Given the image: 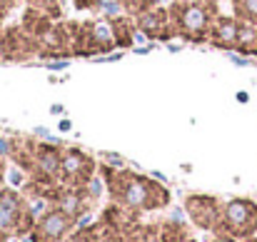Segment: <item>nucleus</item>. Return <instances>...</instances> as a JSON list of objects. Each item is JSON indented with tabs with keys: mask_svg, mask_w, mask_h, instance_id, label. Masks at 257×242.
<instances>
[{
	"mask_svg": "<svg viewBox=\"0 0 257 242\" xmlns=\"http://www.w3.org/2000/svg\"><path fill=\"white\" fill-rule=\"evenodd\" d=\"M20 3H23V0H0V20H5Z\"/></svg>",
	"mask_w": 257,
	"mask_h": 242,
	"instance_id": "412c9836",
	"label": "nucleus"
},
{
	"mask_svg": "<svg viewBox=\"0 0 257 242\" xmlns=\"http://www.w3.org/2000/svg\"><path fill=\"white\" fill-rule=\"evenodd\" d=\"M217 232H225L235 240H247L257 235V202L250 197H230L222 202V217Z\"/></svg>",
	"mask_w": 257,
	"mask_h": 242,
	"instance_id": "423d86ee",
	"label": "nucleus"
},
{
	"mask_svg": "<svg viewBox=\"0 0 257 242\" xmlns=\"http://www.w3.org/2000/svg\"><path fill=\"white\" fill-rule=\"evenodd\" d=\"M135 28L138 33H143L148 40H158V43H168L175 40V28H172L170 20V10L163 8V5H155L150 10H145L143 15L135 18Z\"/></svg>",
	"mask_w": 257,
	"mask_h": 242,
	"instance_id": "9d476101",
	"label": "nucleus"
},
{
	"mask_svg": "<svg viewBox=\"0 0 257 242\" xmlns=\"http://www.w3.org/2000/svg\"><path fill=\"white\" fill-rule=\"evenodd\" d=\"M20 25L30 33V35H35V38H45L50 30H53V18L45 13V10H40V8H33V5H25V10H23V18H20Z\"/></svg>",
	"mask_w": 257,
	"mask_h": 242,
	"instance_id": "ddd939ff",
	"label": "nucleus"
},
{
	"mask_svg": "<svg viewBox=\"0 0 257 242\" xmlns=\"http://www.w3.org/2000/svg\"><path fill=\"white\" fill-rule=\"evenodd\" d=\"M187 242H197V240H195V237H190V240H187Z\"/></svg>",
	"mask_w": 257,
	"mask_h": 242,
	"instance_id": "bb28decb",
	"label": "nucleus"
},
{
	"mask_svg": "<svg viewBox=\"0 0 257 242\" xmlns=\"http://www.w3.org/2000/svg\"><path fill=\"white\" fill-rule=\"evenodd\" d=\"M80 227V217L63 205H48L28 235L30 242H65Z\"/></svg>",
	"mask_w": 257,
	"mask_h": 242,
	"instance_id": "39448f33",
	"label": "nucleus"
},
{
	"mask_svg": "<svg viewBox=\"0 0 257 242\" xmlns=\"http://www.w3.org/2000/svg\"><path fill=\"white\" fill-rule=\"evenodd\" d=\"M40 50H43V40L30 35L20 23L3 28L0 60H5V63H28V60L40 58Z\"/></svg>",
	"mask_w": 257,
	"mask_h": 242,
	"instance_id": "0eeeda50",
	"label": "nucleus"
},
{
	"mask_svg": "<svg viewBox=\"0 0 257 242\" xmlns=\"http://www.w3.org/2000/svg\"><path fill=\"white\" fill-rule=\"evenodd\" d=\"M5 172H8V162H5V155L0 153V187H5Z\"/></svg>",
	"mask_w": 257,
	"mask_h": 242,
	"instance_id": "4be33fe9",
	"label": "nucleus"
},
{
	"mask_svg": "<svg viewBox=\"0 0 257 242\" xmlns=\"http://www.w3.org/2000/svg\"><path fill=\"white\" fill-rule=\"evenodd\" d=\"M117 5L122 8V13H125V15L138 18V15H143L145 10H150V8L160 5V0H117Z\"/></svg>",
	"mask_w": 257,
	"mask_h": 242,
	"instance_id": "a211bd4d",
	"label": "nucleus"
},
{
	"mask_svg": "<svg viewBox=\"0 0 257 242\" xmlns=\"http://www.w3.org/2000/svg\"><path fill=\"white\" fill-rule=\"evenodd\" d=\"M182 210L187 220L202 232H217L222 217V202L215 195H187L182 200Z\"/></svg>",
	"mask_w": 257,
	"mask_h": 242,
	"instance_id": "1a4fd4ad",
	"label": "nucleus"
},
{
	"mask_svg": "<svg viewBox=\"0 0 257 242\" xmlns=\"http://www.w3.org/2000/svg\"><path fill=\"white\" fill-rule=\"evenodd\" d=\"M175 35L187 43H207L220 15L217 0H172L168 5Z\"/></svg>",
	"mask_w": 257,
	"mask_h": 242,
	"instance_id": "f03ea898",
	"label": "nucleus"
},
{
	"mask_svg": "<svg viewBox=\"0 0 257 242\" xmlns=\"http://www.w3.org/2000/svg\"><path fill=\"white\" fill-rule=\"evenodd\" d=\"M70 35H73V58H90L100 53H110L117 48L110 18H95V20H68Z\"/></svg>",
	"mask_w": 257,
	"mask_h": 242,
	"instance_id": "7ed1b4c3",
	"label": "nucleus"
},
{
	"mask_svg": "<svg viewBox=\"0 0 257 242\" xmlns=\"http://www.w3.org/2000/svg\"><path fill=\"white\" fill-rule=\"evenodd\" d=\"M65 242H100V225H97V222L83 225V227H78Z\"/></svg>",
	"mask_w": 257,
	"mask_h": 242,
	"instance_id": "6ab92c4d",
	"label": "nucleus"
},
{
	"mask_svg": "<svg viewBox=\"0 0 257 242\" xmlns=\"http://www.w3.org/2000/svg\"><path fill=\"white\" fill-rule=\"evenodd\" d=\"M18 242H30V240H18Z\"/></svg>",
	"mask_w": 257,
	"mask_h": 242,
	"instance_id": "cd10ccee",
	"label": "nucleus"
},
{
	"mask_svg": "<svg viewBox=\"0 0 257 242\" xmlns=\"http://www.w3.org/2000/svg\"><path fill=\"white\" fill-rule=\"evenodd\" d=\"M210 242H240V240H235V237H230V235H225V232H215Z\"/></svg>",
	"mask_w": 257,
	"mask_h": 242,
	"instance_id": "5701e85b",
	"label": "nucleus"
},
{
	"mask_svg": "<svg viewBox=\"0 0 257 242\" xmlns=\"http://www.w3.org/2000/svg\"><path fill=\"white\" fill-rule=\"evenodd\" d=\"M97 162L78 148H63L60 162V185L65 187H87L95 182Z\"/></svg>",
	"mask_w": 257,
	"mask_h": 242,
	"instance_id": "6e6552de",
	"label": "nucleus"
},
{
	"mask_svg": "<svg viewBox=\"0 0 257 242\" xmlns=\"http://www.w3.org/2000/svg\"><path fill=\"white\" fill-rule=\"evenodd\" d=\"M230 5H232V15L240 23L257 25V0H230Z\"/></svg>",
	"mask_w": 257,
	"mask_h": 242,
	"instance_id": "f3484780",
	"label": "nucleus"
},
{
	"mask_svg": "<svg viewBox=\"0 0 257 242\" xmlns=\"http://www.w3.org/2000/svg\"><path fill=\"white\" fill-rule=\"evenodd\" d=\"M10 240H13V237H10L8 232H3V230H0V242H10Z\"/></svg>",
	"mask_w": 257,
	"mask_h": 242,
	"instance_id": "b1692460",
	"label": "nucleus"
},
{
	"mask_svg": "<svg viewBox=\"0 0 257 242\" xmlns=\"http://www.w3.org/2000/svg\"><path fill=\"white\" fill-rule=\"evenodd\" d=\"M0 38H3V20H0Z\"/></svg>",
	"mask_w": 257,
	"mask_h": 242,
	"instance_id": "a878e982",
	"label": "nucleus"
},
{
	"mask_svg": "<svg viewBox=\"0 0 257 242\" xmlns=\"http://www.w3.org/2000/svg\"><path fill=\"white\" fill-rule=\"evenodd\" d=\"M237 53H242V55H257V25H250V23H240Z\"/></svg>",
	"mask_w": 257,
	"mask_h": 242,
	"instance_id": "dca6fc26",
	"label": "nucleus"
},
{
	"mask_svg": "<svg viewBox=\"0 0 257 242\" xmlns=\"http://www.w3.org/2000/svg\"><path fill=\"white\" fill-rule=\"evenodd\" d=\"M237 38H240V20L235 15H217L212 30H210V45L220 50H237Z\"/></svg>",
	"mask_w": 257,
	"mask_h": 242,
	"instance_id": "f8f14e48",
	"label": "nucleus"
},
{
	"mask_svg": "<svg viewBox=\"0 0 257 242\" xmlns=\"http://www.w3.org/2000/svg\"><path fill=\"white\" fill-rule=\"evenodd\" d=\"M73 5L78 10H92V13H97L102 8V0H73Z\"/></svg>",
	"mask_w": 257,
	"mask_h": 242,
	"instance_id": "aec40b11",
	"label": "nucleus"
},
{
	"mask_svg": "<svg viewBox=\"0 0 257 242\" xmlns=\"http://www.w3.org/2000/svg\"><path fill=\"white\" fill-rule=\"evenodd\" d=\"M110 25H112V35H115V43L117 48H130L135 43V18L130 15H117V18H110Z\"/></svg>",
	"mask_w": 257,
	"mask_h": 242,
	"instance_id": "4468645a",
	"label": "nucleus"
},
{
	"mask_svg": "<svg viewBox=\"0 0 257 242\" xmlns=\"http://www.w3.org/2000/svg\"><path fill=\"white\" fill-rule=\"evenodd\" d=\"M192 237L185 222L177 220H165L158 225V235L153 237V242H187Z\"/></svg>",
	"mask_w": 257,
	"mask_h": 242,
	"instance_id": "2eb2a0df",
	"label": "nucleus"
},
{
	"mask_svg": "<svg viewBox=\"0 0 257 242\" xmlns=\"http://www.w3.org/2000/svg\"><path fill=\"white\" fill-rule=\"evenodd\" d=\"M60 58H73V35L68 23H55L53 30L43 38L40 60H60Z\"/></svg>",
	"mask_w": 257,
	"mask_h": 242,
	"instance_id": "9b49d317",
	"label": "nucleus"
},
{
	"mask_svg": "<svg viewBox=\"0 0 257 242\" xmlns=\"http://www.w3.org/2000/svg\"><path fill=\"white\" fill-rule=\"evenodd\" d=\"M97 172L105 182L107 200L135 215L158 212L170 205V190L155 177H148L125 167H112V165H97Z\"/></svg>",
	"mask_w": 257,
	"mask_h": 242,
	"instance_id": "f257e3e1",
	"label": "nucleus"
},
{
	"mask_svg": "<svg viewBox=\"0 0 257 242\" xmlns=\"http://www.w3.org/2000/svg\"><path fill=\"white\" fill-rule=\"evenodd\" d=\"M35 212L25 192L15 187H0V230L13 240H23L30 235L35 225Z\"/></svg>",
	"mask_w": 257,
	"mask_h": 242,
	"instance_id": "20e7f679",
	"label": "nucleus"
},
{
	"mask_svg": "<svg viewBox=\"0 0 257 242\" xmlns=\"http://www.w3.org/2000/svg\"><path fill=\"white\" fill-rule=\"evenodd\" d=\"M242 242H257V235L255 237H247V240H242Z\"/></svg>",
	"mask_w": 257,
	"mask_h": 242,
	"instance_id": "393cba45",
	"label": "nucleus"
}]
</instances>
